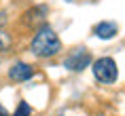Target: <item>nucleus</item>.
Wrapping results in <instances>:
<instances>
[{"label":"nucleus","instance_id":"obj_1","mask_svg":"<svg viewBox=\"0 0 125 116\" xmlns=\"http://www.w3.org/2000/svg\"><path fill=\"white\" fill-rule=\"evenodd\" d=\"M62 51V42H59L57 34L53 32V27L42 26L32 38V53L36 57H53Z\"/></svg>","mask_w":125,"mask_h":116},{"label":"nucleus","instance_id":"obj_2","mask_svg":"<svg viewBox=\"0 0 125 116\" xmlns=\"http://www.w3.org/2000/svg\"><path fill=\"white\" fill-rule=\"evenodd\" d=\"M93 70V76H95V80H100V82L104 84H112L115 80H117L119 76V68H117V61L112 57H100L93 61L91 65Z\"/></svg>","mask_w":125,"mask_h":116},{"label":"nucleus","instance_id":"obj_3","mask_svg":"<svg viewBox=\"0 0 125 116\" xmlns=\"http://www.w3.org/2000/svg\"><path fill=\"white\" fill-rule=\"evenodd\" d=\"M89 63H91V55H89L87 49H76L64 59V68H68L70 72H81L85 68H89Z\"/></svg>","mask_w":125,"mask_h":116},{"label":"nucleus","instance_id":"obj_4","mask_svg":"<svg viewBox=\"0 0 125 116\" xmlns=\"http://www.w3.org/2000/svg\"><path fill=\"white\" fill-rule=\"evenodd\" d=\"M117 32H119V27H117L115 21H100L98 26L93 27V34H95L100 40H110V38H115Z\"/></svg>","mask_w":125,"mask_h":116},{"label":"nucleus","instance_id":"obj_5","mask_svg":"<svg viewBox=\"0 0 125 116\" xmlns=\"http://www.w3.org/2000/svg\"><path fill=\"white\" fill-rule=\"evenodd\" d=\"M34 70L32 65L23 63V61H19V63H15L11 70H9V76H11V80H17V82H23V80H28V78H32Z\"/></svg>","mask_w":125,"mask_h":116},{"label":"nucleus","instance_id":"obj_6","mask_svg":"<svg viewBox=\"0 0 125 116\" xmlns=\"http://www.w3.org/2000/svg\"><path fill=\"white\" fill-rule=\"evenodd\" d=\"M11 46V34L4 30V13H0V51H7Z\"/></svg>","mask_w":125,"mask_h":116},{"label":"nucleus","instance_id":"obj_7","mask_svg":"<svg viewBox=\"0 0 125 116\" xmlns=\"http://www.w3.org/2000/svg\"><path fill=\"white\" fill-rule=\"evenodd\" d=\"M30 112H32V108H30L26 101H21L19 106H17V110H15L13 116H30Z\"/></svg>","mask_w":125,"mask_h":116},{"label":"nucleus","instance_id":"obj_8","mask_svg":"<svg viewBox=\"0 0 125 116\" xmlns=\"http://www.w3.org/2000/svg\"><path fill=\"white\" fill-rule=\"evenodd\" d=\"M0 116H9V114H7V110L2 108V103H0Z\"/></svg>","mask_w":125,"mask_h":116}]
</instances>
